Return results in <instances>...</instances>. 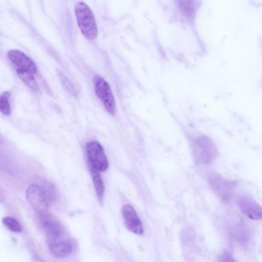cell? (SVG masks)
I'll use <instances>...</instances> for the list:
<instances>
[{"instance_id":"7c38bea8","label":"cell","mask_w":262,"mask_h":262,"mask_svg":"<svg viewBox=\"0 0 262 262\" xmlns=\"http://www.w3.org/2000/svg\"><path fill=\"white\" fill-rule=\"evenodd\" d=\"M179 9L186 16L190 17L194 15L197 9L195 0H176Z\"/></svg>"},{"instance_id":"5b68a950","label":"cell","mask_w":262,"mask_h":262,"mask_svg":"<svg viewBox=\"0 0 262 262\" xmlns=\"http://www.w3.org/2000/svg\"><path fill=\"white\" fill-rule=\"evenodd\" d=\"M85 149L90 165L99 171L106 170L108 163L101 145L96 141H91L86 143Z\"/></svg>"},{"instance_id":"277c9868","label":"cell","mask_w":262,"mask_h":262,"mask_svg":"<svg viewBox=\"0 0 262 262\" xmlns=\"http://www.w3.org/2000/svg\"><path fill=\"white\" fill-rule=\"evenodd\" d=\"M94 83L96 94L102 101L105 110L111 115H114L116 103L110 85L99 75L94 77Z\"/></svg>"},{"instance_id":"8992f818","label":"cell","mask_w":262,"mask_h":262,"mask_svg":"<svg viewBox=\"0 0 262 262\" xmlns=\"http://www.w3.org/2000/svg\"><path fill=\"white\" fill-rule=\"evenodd\" d=\"M47 243L50 252L56 257H68L73 251L71 242L64 232L47 238Z\"/></svg>"},{"instance_id":"7a4b0ae2","label":"cell","mask_w":262,"mask_h":262,"mask_svg":"<svg viewBox=\"0 0 262 262\" xmlns=\"http://www.w3.org/2000/svg\"><path fill=\"white\" fill-rule=\"evenodd\" d=\"M193 150L196 160L205 164L211 163L217 155L215 145L206 136H200L194 140Z\"/></svg>"},{"instance_id":"4fadbf2b","label":"cell","mask_w":262,"mask_h":262,"mask_svg":"<svg viewBox=\"0 0 262 262\" xmlns=\"http://www.w3.org/2000/svg\"><path fill=\"white\" fill-rule=\"evenodd\" d=\"M16 73L21 80L34 91L37 90V85L33 74L19 69H16Z\"/></svg>"},{"instance_id":"6da1fadb","label":"cell","mask_w":262,"mask_h":262,"mask_svg":"<svg viewBox=\"0 0 262 262\" xmlns=\"http://www.w3.org/2000/svg\"><path fill=\"white\" fill-rule=\"evenodd\" d=\"M75 14L79 29L84 37L89 40L96 38L97 24L89 6L83 2L78 3L75 7Z\"/></svg>"},{"instance_id":"30bf717a","label":"cell","mask_w":262,"mask_h":262,"mask_svg":"<svg viewBox=\"0 0 262 262\" xmlns=\"http://www.w3.org/2000/svg\"><path fill=\"white\" fill-rule=\"evenodd\" d=\"M122 212L127 229L136 234H142V224L134 209L129 205H125L122 208Z\"/></svg>"},{"instance_id":"9a60e30c","label":"cell","mask_w":262,"mask_h":262,"mask_svg":"<svg viewBox=\"0 0 262 262\" xmlns=\"http://www.w3.org/2000/svg\"><path fill=\"white\" fill-rule=\"evenodd\" d=\"M58 75L62 84L66 90L73 96H76L77 95L76 89L71 80L61 71L58 72Z\"/></svg>"},{"instance_id":"5bb4252c","label":"cell","mask_w":262,"mask_h":262,"mask_svg":"<svg viewBox=\"0 0 262 262\" xmlns=\"http://www.w3.org/2000/svg\"><path fill=\"white\" fill-rule=\"evenodd\" d=\"M10 95V92L5 91L3 92L1 96L0 110L1 112L6 116H9L11 114V109L9 101Z\"/></svg>"},{"instance_id":"2e32d148","label":"cell","mask_w":262,"mask_h":262,"mask_svg":"<svg viewBox=\"0 0 262 262\" xmlns=\"http://www.w3.org/2000/svg\"><path fill=\"white\" fill-rule=\"evenodd\" d=\"M3 223L7 229L12 232L18 233L21 231L20 225L13 217H5L3 219Z\"/></svg>"},{"instance_id":"9c48e42d","label":"cell","mask_w":262,"mask_h":262,"mask_svg":"<svg viewBox=\"0 0 262 262\" xmlns=\"http://www.w3.org/2000/svg\"><path fill=\"white\" fill-rule=\"evenodd\" d=\"M9 59L17 68L33 74L37 71L35 63L22 52L11 50L7 53Z\"/></svg>"},{"instance_id":"3957f363","label":"cell","mask_w":262,"mask_h":262,"mask_svg":"<svg viewBox=\"0 0 262 262\" xmlns=\"http://www.w3.org/2000/svg\"><path fill=\"white\" fill-rule=\"evenodd\" d=\"M26 196L38 215L48 213V196L41 186L36 184L30 185L26 190Z\"/></svg>"},{"instance_id":"ba28073f","label":"cell","mask_w":262,"mask_h":262,"mask_svg":"<svg viewBox=\"0 0 262 262\" xmlns=\"http://www.w3.org/2000/svg\"><path fill=\"white\" fill-rule=\"evenodd\" d=\"M209 182L214 191L222 200L226 201L230 199L234 185L232 182L226 180L216 174L210 176Z\"/></svg>"},{"instance_id":"8fae6325","label":"cell","mask_w":262,"mask_h":262,"mask_svg":"<svg viewBox=\"0 0 262 262\" xmlns=\"http://www.w3.org/2000/svg\"><path fill=\"white\" fill-rule=\"evenodd\" d=\"M90 169L95 191L99 200H102L104 193V186L99 171L90 165Z\"/></svg>"},{"instance_id":"52a82bcc","label":"cell","mask_w":262,"mask_h":262,"mask_svg":"<svg viewBox=\"0 0 262 262\" xmlns=\"http://www.w3.org/2000/svg\"><path fill=\"white\" fill-rule=\"evenodd\" d=\"M237 201L242 211L249 218L255 221L262 220V207L254 199L244 194L238 196Z\"/></svg>"}]
</instances>
